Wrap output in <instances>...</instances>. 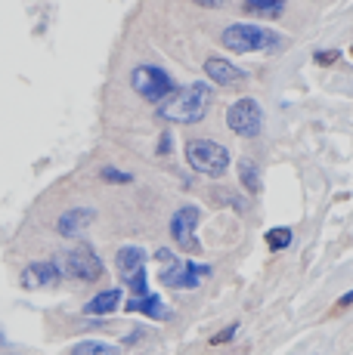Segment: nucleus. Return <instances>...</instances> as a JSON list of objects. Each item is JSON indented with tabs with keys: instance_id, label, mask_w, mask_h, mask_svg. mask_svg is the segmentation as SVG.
Listing matches in <instances>:
<instances>
[{
	"instance_id": "nucleus-17",
	"label": "nucleus",
	"mask_w": 353,
	"mask_h": 355,
	"mask_svg": "<svg viewBox=\"0 0 353 355\" xmlns=\"http://www.w3.org/2000/svg\"><path fill=\"white\" fill-rule=\"evenodd\" d=\"M263 241H267V248L273 250V254H279V250H285L291 244V229H285V226L270 229L267 235H263Z\"/></svg>"
},
{
	"instance_id": "nucleus-21",
	"label": "nucleus",
	"mask_w": 353,
	"mask_h": 355,
	"mask_svg": "<svg viewBox=\"0 0 353 355\" xmlns=\"http://www.w3.org/2000/svg\"><path fill=\"white\" fill-rule=\"evenodd\" d=\"M347 306H353V291H350V293H344V297L335 303V309H331V312H341V309H347Z\"/></svg>"
},
{
	"instance_id": "nucleus-8",
	"label": "nucleus",
	"mask_w": 353,
	"mask_h": 355,
	"mask_svg": "<svg viewBox=\"0 0 353 355\" xmlns=\"http://www.w3.org/2000/svg\"><path fill=\"white\" fill-rule=\"evenodd\" d=\"M208 275H211V266L189 263V259H174L171 266H165V269L158 272L161 284L174 288V291H195L202 278H208Z\"/></svg>"
},
{
	"instance_id": "nucleus-16",
	"label": "nucleus",
	"mask_w": 353,
	"mask_h": 355,
	"mask_svg": "<svg viewBox=\"0 0 353 355\" xmlns=\"http://www.w3.org/2000/svg\"><path fill=\"white\" fill-rule=\"evenodd\" d=\"M69 355H118V346L103 343V340H81L72 346Z\"/></svg>"
},
{
	"instance_id": "nucleus-3",
	"label": "nucleus",
	"mask_w": 353,
	"mask_h": 355,
	"mask_svg": "<svg viewBox=\"0 0 353 355\" xmlns=\"http://www.w3.org/2000/svg\"><path fill=\"white\" fill-rule=\"evenodd\" d=\"M53 263H56V269L63 278H72V282H81V284H93L106 275L103 259H99V254L90 248V244H78V248L63 250Z\"/></svg>"
},
{
	"instance_id": "nucleus-5",
	"label": "nucleus",
	"mask_w": 353,
	"mask_h": 355,
	"mask_svg": "<svg viewBox=\"0 0 353 355\" xmlns=\"http://www.w3.org/2000/svg\"><path fill=\"white\" fill-rule=\"evenodd\" d=\"M131 87L146 102H155V105H161L165 99L174 96L171 74H167L165 68H158V65H137L133 68V74H131Z\"/></svg>"
},
{
	"instance_id": "nucleus-1",
	"label": "nucleus",
	"mask_w": 353,
	"mask_h": 355,
	"mask_svg": "<svg viewBox=\"0 0 353 355\" xmlns=\"http://www.w3.org/2000/svg\"><path fill=\"white\" fill-rule=\"evenodd\" d=\"M208 108H211V84L195 80L186 90L174 93L171 99L161 102L158 118L171 121V124H199V121H205Z\"/></svg>"
},
{
	"instance_id": "nucleus-22",
	"label": "nucleus",
	"mask_w": 353,
	"mask_h": 355,
	"mask_svg": "<svg viewBox=\"0 0 353 355\" xmlns=\"http://www.w3.org/2000/svg\"><path fill=\"white\" fill-rule=\"evenodd\" d=\"M192 3L208 6V10H220V6H227V0H192Z\"/></svg>"
},
{
	"instance_id": "nucleus-11",
	"label": "nucleus",
	"mask_w": 353,
	"mask_h": 355,
	"mask_svg": "<svg viewBox=\"0 0 353 355\" xmlns=\"http://www.w3.org/2000/svg\"><path fill=\"white\" fill-rule=\"evenodd\" d=\"M90 223H93V210L72 207V210H65V214L56 220V232L63 238H81L87 229H90Z\"/></svg>"
},
{
	"instance_id": "nucleus-20",
	"label": "nucleus",
	"mask_w": 353,
	"mask_h": 355,
	"mask_svg": "<svg viewBox=\"0 0 353 355\" xmlns=\"http://www.w3.org/2000/svg\"><path fill=\"white\" fill-rule=\"evenodd\" d=\"M236 331H239V324H229V327H223L217 337H211V346H220V343H229V340L236 337Z\"/></svg>"
},
{
	"instance_id": "nucleus-4",
	"label": "nucleus",
	"mask_w": 353,
	"mask_h": 355,
	"mask_svg": "<svg viewBox=\"0 0 353 355\" xmlns=\"http://www.w3.org/2000/svg\"><path fill=\"white\" fill-rule=\"evenodd\" d=\"M186 161L195 173L202 176H223L229 170V152L214 139H189L186 142Z\"/></svg>"
},
{
	"instance_id": "nucleus-14",
	"label": "nucleus",
	"mask_w": 353,
	"mask_h": 355,
	"mask_svg": "<svg viewBox=\"0 0 353 355\" xmlns=\"http://www.w3.org/2000/svg\"><path fill=\"white\" fill-rule=\"evenodd\" d=\"M124 309L127 312H137V315H149V318H155V322L167 318V306L161 303L158 293H149V297H140V300H127Z\"/></svg>"
},
{
	"instance_id": "nucleus-19",
	"label": "nucleus",
	"mask_w": 353,
	"mask_h": 355,
	"mask_svg": "<svg viewBox=\"0 0 353 355\" xmlns=\"http://www.w3.org/2000/svg\"><path fill=\"white\" fill-rule=\"evenodd\" d=\"M103 180L106 182H121V186H127V182H133V173H124V170H118V167H103Z\"/></svg>"
},
{
	"instance_id": "nucleus-2",
	"label": "nucleus",
	"mask_w": 353,
	"mask_h": 355,
	"mask_svg": "<svg viewBox=\"0 0 353 355\" xmlns=\"http://www.w3.org/2000/svg\"><path fill=\"white\" fill-rule=\"evenodd\" d=\"M220 44L229 53H279L282 46H288V37H282L273 28H263V25L236 22L223 28Z\"/></svg>"
},
{
	"instance_id": "nucleus-7",
	"label": "nucleus",
	"mask_w": 353,
	"mask_h": 355,
	"mask_svg": "<svg viewBox=\"0 0 353 355\" xmlns=\"http://www.w3.org/2000/svg\"><path fill=\"white\" fill-rule=\"evenodd\" d=\"M227 127L233 130L236 136H257L263 130V108L257 99L251 96H242L236 99L233 105L227 108Z\"/></svg>"
},
{
	"instance_id": "nucleus-9",
	"label": "nucleus",
	"mask_w": 353,
	"mask_h": 355,
	"mask_svg": "<svg viewBox=\"0 0 353 355\" xmlns=\"http://www.w3.org/2000/svg\"><path fill=\"white\" fill-rule=\"evenodd\" d=\"M19 282H22L25 291H53V288H59L63 275H59V269H56L53 259H40V263L25 266L22 275H19Z\"/></svg>"
},
{
	"instance_id": "nucleus-12",
	"label": "nucleus",
	"mask_w": 353,
	"mask_h": 355,
	"mask_svg": "<svg viewBox=\"0 0 353 355\" xmlns=\"http://www.w3.org/2000/svg\"><path fill=\"white\" fill-rule=\"evenodd\" d=\"M205 74H208V80L217 84V87H233L236 80L245 78L239 68L229 62V59H223V56H211V59H208V62H205Z\"/></svg>"
},
{
	"instance_id": "nucleus-10",
	"label": "nucleus",
	"mask_w": 353,
	"mask_h": 355,
	"mask_svg": "<svg viewBox=\"0 0 353 355\" xmlns=\"http://www.w3.org/2000/svg\"><path fill=\"white\" fill-rule=\"evenodd\" d=\"M115 269H118V275L124 278V282H133L140 272H146V250L137 248V244L121 248L118 254H115Z\"/></svg>"
},
{
	"instance_id": "nucleus-18",
	"label": "nucleus",
	"mask_w": 353,
	"mask_h": 355,
	"mask_svg": "<svg viewBox=\"0 0 353 355\" xmlns=\"http://www.w3.org/2000/svg\"><path fill=\"white\" fill-rule=\"evenodd\" d=\"M242 3L248 6L251 12H263V16H276V12L282 10L288 0H242Z\"/></svg>"
},
{
	"instance_id": "nucleus-15",
	"label": "nucleus",
	"mask_w": 353,
	"mask_h": 355,
	"mask_svg": "<svg viewBox=\"0 0 353 355\" xmlns=\"http://www.w3.org/2000/svg\"><path fill=\"white\" fill-rule=\"evenodd\" d=\"M239 182L248 195H257L261 192V167L254 161H239Z\"/></svg>"
},
{
	"instance_id": "nucleus-13",
	"label": "nucleus",
	"mask_w": 353,
	"mask_h": 355,
	"mask_svg": "<svg viewBox=\"0 0 353 355\" xmlns=\"http://www.w3.org/2000/svg\"><path fill=\"white\" fill-rule=\"evenodd\" d=\"M118 306H121V288H108V291H99L93 300H87L84 315H112Z\"/></svg>"
},
{
	"instance_id": "nucleus-6",
	"label": "nucleus",
	"mask_w": 353,
	"mask_h": 355,
	"mask_svg": "<svg viewBox=\"0 0 353 355\" xmlns=\"http://www.w3.org/2000/svg\"><path fill=\"white\" fill-rule=\"evenodd\" d=\"M199 223H202V210L195 204H183L180 210L171 216V241L183 254H199L202 241H199Z\"/></svg>"
}]
</instances>
